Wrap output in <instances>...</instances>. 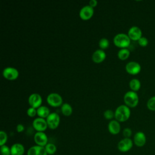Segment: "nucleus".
I'll use <instances>...</instances> for the list:
<instances>
[{
    "label": "nucleus",
    "mask_w": 155,
    "mask_h": 155,
    "mask_svg": "<svg viewBox=\"0 0 155 155\" xmlns=\"http://www.w3.org/2000/svg\"><path fill=\"white\" fill-rule=\"evenodd\" d=\"M130 108L125 104L118 106L114 111V118L119 122L127 121L130 117Z\"/></svg>",
    "instance_id": "nucleus-1"
},
{
    "label": "nucleus",
    "mask_w": 155,
    "mask_h": 155,
    "mask_svg": "<svg viewBox=\"0 0 155 155\" xmlns=\"http://www.w3.org/2000/svg\"><path fill=\"white\" fill-rule=\"evenodd\" d=\"M114 44L120 48H125L130 46L131 39L127 34L120 33L116 34L113 38Z\"/></svg>",
    "instance_id": "nucleus-2"
},
{
    "label": "nucleus",
    "mask_w": 155,
    "mask_h": 155,
    "mask_svg": "<svg viewBox=\"0 0 155 155\" xmlns=\"http://www.w3.org/2000/svg\"><path fill=\"white\" fill-rule=\"evenodd\" d=\"M124 101L125 105L129 108H135L139 104V96L135 91L131 90L128 91L124 96Z\"/></svg>",
    "instance_id": "nucleus-3"
},
{
    "label": "nucleus",
    "mask_w": 155,
    "mask_h": 155,
    "mask_svg": "<svg viewBox=\"0 0 155 155\" xmlns=\"http://www.w3.org/2000/svg\"><path fill=\"white\" fill-rule=\"evenodd\" d=\"M47 104L53 107H61L63 104V99L62 96L57 93H51L47 96L46 99Z\"/></svg>",
    "instance_id": "nucleus-4"
},
{
    "label": "nucleus",
    "mask_w": 155,
    "mask_h": 155,
    "mask_svg": "<svg viewBox=\"0 0 155 155\" xmlns=\"http://www.w3.org/2000/svg\"><path fill=\"white\" fill-rule=\"evenodd\" d=\"M48 127L51 130L56 129L60 124V116L57 113H51L45 119Z\"/></svg>",
    "instance_id": "nucleus-5"
},
{
    "label": "nucleus",
    "mask_w": 155,
    "mask_h": 155,
    "mask_svg": "<svg viewBox=\"0 0 155 155\" xmlns=\"http://www.w3.org/2000/svg\"><path fill=\"white\" fill-rule=\"evenodd\" d=\"M19 71L18 70L12 67H5L2 71V76L3 77L10 81H13L16 79L19 76Z\"/></svg>",
    "instance_id": "nucleus-6"
},
{
    "label": "nucleus",
    "mask_w": 155,
    "mask_h": 155,
    "mask_svg": "<svg viewBox=\"0 0 155 155\" xmlns=\"http://www.w3.org/2000/svg\"><path fill=\"white\" fill-rule=\"evenodd\" d=\"M32 126L36 132H44L48 128L46 119L39 117H36L33 120Z\"/></svg>",
    "instance_id": "nucleus-7"
},
{
    "label": "nucleus",
    "mask_w": 155,
    "mask_h": 155,
    "mask_svg": "<svg viewBox=\"0 0 155 155\" xmlns=\"http://www.w3.org/2000/svg\"><path fill=\"white\" fill-rule=\"evenodd\" d=\"M133 140L130 138H123L117 143V148L122 153L130 151L133 146Z\"/></svg>",
    "instance_id": "nucleus-8"
},
{
    "label": "nucleus",
    "mask_w": 155,
    "mask_h": 155,
    "mask_svg": "<svg viewBox=\"0 0 155 155\" xmlns=\"http://www.w3.org/2000/svg\"><path fill=\"white\" fill-rule=\"evenodd\" d=\"M126 71L131 75H137L141 71V65L136 61H130L125 65Z\"/></svg>",
    "instance_id": "nucleus-9"
},
{
    "label": "nucleus",
    "mask_w": 155,
    "mask_h": 155,
    "mask_svg": "<svg viewBox=\"0 0 155 155\" xmlns=\"http://www.w3.org/2000/svg\"><path fill=\"white\" fill-rule=\"evenodd\" d=\"M28 102L30 107L35 108H38L41 106L42 99L41 96L36 93L31 94L28 98Z\"/></svg>",
    "instance_id": "nucleus-10"
},
{
    "label": "nucleus",
    "mask_w": 155,
    "mask_h": 155,
    "mask_svg": "<svg viewBox=\"0 0 155 155\" xmlns=\"http://www.w3.org/2000/svg\"><path fill=\"white\" fill-rule=\"evenodd\" d=\"M94 14V9L89 5L82 7L79 11V17L81 19L87 21L90 19Z\"/></svg>",
    "instance_id": "nucleus-11"
},
{
    "label": "nucleus",
    "mask_w": 155,
    "mask_h": 155,
    "mask_svg": "<svg viewBox=\"0 0 155 155\" xmlns=\"http://www.w3.org/2000/svg\"><path fill=\"white\" fill-rule=\"evenodd\" d=\"M34 142L36 145L45 147L48 143V139L44 132H36L34 135Z\"/></svg>",
    "instance_id": "nucleus-12"
},
{
    "label": "nucleus",
    "mask_w": 155,
    "mask_h": 155,
    "mask_svg": "<svg viewBox=\"0 0 155 155\" xmlns=\"http://www.w3.org/2000/svg\"><path fill=\"white\" fill-rule=\"evenodd\" d=\"M127 35L131 41H138V40L142 36V31L139 27L132 26L129 28Z\"/></svg>",
    "instance_id": "nucleus-13"
},
{
    "label": "nucleus",
    "mask_w": 155,
    "mask_h": 155,
    "mask_svg": "<svg viewBox=\"0 0 155 155\" xmlns=\"http://www.w3.org/2000/svg\"><path fill=\"white\" fill-rule=\"evenodd\" d=\"M147 142L146 136L142 131L136 132L133 137V143L137 147H142Z\"/></svg>",
    "instance_id": "nucleus-14"
},
{
    "label": "nucleus",
    "mask_w": 155,
    "mask_h": 155,
    "mask_svg": "<svg viewBox=\"0 0 155 155\" xmlns=\"http://www.w3.org/2000/svg\"><path fill=\"white\" fill-rule=\"evenodd\" d=\"M120 124L117 120H111L108 124V130L110 133L113 135L117 134L120 131Z\"/></svg>",
    "instance_id": "nucleus-15"
},
{
    "label": "nucleus",
    "mask_w": 155,
    "mask_h": 155,
    "mask_svg": "<svg viewBox=\"0 0 155 155\" xmlns=\"http://www.w3.org/2000/svg\"><path fill=\"white\" fill-rule=\"evenodd\" d=\"M27 155H48L45 147L37 145L31 146L27 150Z\"/></svg>",
    "instance_id": "nucleus-16"
},
{
    "label": "nucleus",
    "mask_w": 155,
    "mask_h": 155,
    "mask_svg": "<svg viewBox=\"0 0 155 155\" xmlns=\"http://www.w3.org/2000/svg\"><path fill=\"white\" fill-rule=\"evenodd\" d=\"M91 58L94 62L99 64L105 59L106 53L104 50L102 49H97L93 52Z\"/></svg>",
    "instance_id": "nucleus-17"
},
{
    "label": "nucleus",
    "mask_w": 155,
    "mask_h": 155,
    "mask_svg": "<svg viewBox=\"0 0 155 155\" xmlns=\"http://www.w3.org/2000/svg\"><path fill=\"white\" fill-rule=\"evenodd\" d=\"M11 155H24L25 147L21 143H15L10 147Z\"/></svg>",
    "instance_id": "nucleus-18"
},
{
    "label": "nucleus",
    "mask_w": 155,
    "mask_h": 155,
    "mask_svg": "<svg viewBox=\"0 0 155 155\" xmlns=\"http://www.w3.org/2000/svg\"><path fill=\"white\" fill-rule=\"evenodd\" d=\"M50 113V109L46 106L41 105L37 108V115L39 117L46 119Z\"/></svg>",
    "instance_id": "nucleus-19"
},
{
    "label": "nucleus",
    "mask_w": 155,
    "mask_h": 155,
    "mask_svg": "<svg viewBox=\"0 0 155 155\" xmlns=\"http://www.w3.org/2000/svg\"><path fill=\"white\" fill-rule=\"evenodd\" d=\"M129 87L131 91L136 92L139 91L141 87L140 81L137 78H133L129 82Z\"/></svg>",
    "instance_id": "nucleus-20"
},
{
    "label": "nucleus",
    "mask_w": 155,
    "mask_h": 155,
    "mask_svg": "<svg viewBox=\"0 0 155 155\" xmlns=\"http://www.w3.org/2000/svg\"><path fill=\"white\" fill-rule=\"evenodd\" d=\"M61 110L62 114L65 116H69L73 113V108L71 105L68 103H63L61 107Z\"/></svg>",
    "instance_id": "nucleus-21"
},
{
    "label": "nucleus",
    "mask_w": 155,
    "mask_h": 155,
    "mask_svg": "<svg viewBox=\"0 0 155 155\" xmlns=\"http://www.w3.org/2000/svg\"><path fill=\"white\" fill-rule=\"evenodd\" d=\"M130 55V51L127 48H120L117 52V57L122 61L127 59Z\"/></svg>",
    "instance_id": "nucleus-22"
},
{
    "label": "nucleus",
    "mask_w": 155,
    "mask_h": 155,
    "mask_svg": "<svg viewBox=\"0 0 155 155\" xmlns=\"http://www.w3.org/2000/svg\"><path fill=\"white\" fill-rule=\"evenodd\" d=\"M45 151L48 155H54L57 151V147L53 143H48L45 147Z\"/></svg>",
    "instance_id": "nucleus-23"
},
{
    "label": "nucleus",
    "mask_w": 155,
    "mask_h": 155,
    "mask_svg": "<svg viewBox=\"0 0 155 155\" xmlns=\"http://www.w3.org/2000/svg\"><path fill=\"white\" fill-rule=\"evenodd\" d=\"M147 108L152 111H155V96H151L147 102Z\"/></svg>",
    "instance_id": "nucleus-24"
},
{
    "label": "nucleus",
    "mask_w": 155,
    "mask_h": 155,
    "mask_svg": "<svg viewBox=\"0 0 155 155\" xmlns=\"http://www.w3.org/2000/svg\"><path fill=\"white\" fill-rule=\"evenodd\" d=\"M110 45V42L109 40L106 38H101L99 41V47H100V49L105 50L107 49Z\"/></svg>",
    "instance_id": "nucleus-25"
},
{
    "label": "nucleus",
    "mask_w": 155,
    "mask_h": 155,
    "mask_svg": "<svg viewBox=\"0 0 155 155\" xmlns=\"http://www.w3.org/2000/svg\"><path fill=\"white\" fill-rule=\"evenodd\" d=\"M8 140V136L5 131L1 130L0 131V146L5 145Z\"/></svg>",
    "instance_id": "nucleus-26"
},
{
    "label": "nucleus",
    "mask_w": 155,
    "mask_h": 155,
    "mask_svg": "<svg viewBox=\"0 0 155 155\" xmlns=\"http://www.w3.org/2000/svg\"><path fill=\"white\" fill-rule=\"evenodd\" d=\"M0 152L1 155H11V149L10 147L6 145L1 146Z\"/></svg>",
    "instance_id": "nucleus-27"
},
{
    "label": "nucleus",
    "mask_w": 155,
    "mask_h": 155,
    "mask_svg": "<svg viewBox=\"0 0 155 155\" xmlns=\"http://www.w3.org/2000/svg\"><path fill=\"white\" fill-rule=\"evenodd\" d=\"M104 116L107 120H111L113 117H114V111L112 110H106L104 112Z\"/></svg>",
    "instance_id": "nucleus-28"
},
{
    "label": "nucleus",
    "mask_w": 155,
    "mask_h": 155,
    "mask_svg": "<svg viewBox=\"0 0 155 155\" xmlns=\"http://www.w3.org/2000/svg\"><path fill=\"white\" fill-rule=\"evenodd\" d=\"M138 42V44L140 46V47H147L148 44V39L145 37V36H142L137 41Z\"/></svg>",
    "instance_id": "nucleus-29"
},
{
    "label": "nucleus",
    "mask_w": 155,
    "mask_h": 155,
    "mask_svg": "<svg viewBox=\"0 0 155 155\" xmlns=\"http://www.w3.org/2000/svg\"><path fill=\"white\" fill-rule=\"evenodd\" d=\"M27 114L30 117H35L37 114V109L31 107H29L27 110Z\"/></svg>",
    "instance_id": "nucleus-30"
},
{
    "label": "nucleus",
    "mask_w": 155,
    "mask_h": 155,
    "mask_svg": "<svg viewBox=\"0 0 155 155\" xmlns=\"http://www.w3.org/2000/svg\"><path fill=\"white\" fill-rule=\"evenodd\" d=\"M122 134L124 138H130L132 135V130L130 128H125L122 131Z\"/></svg>",
    "instance_id": "nucleus-31"
},
{
    "label": "nucleus",
    "mask_w": 155,
    "mask_h": 155,
    "mask_svg": "<svg viewBox=\"0 0 155 155\" xmlns=\"http://www.w3.org/2000/svg\"><path fill=\"white\" fill-rule=\"evenodd\" d=\"M16 131L18 133H22L25 130V127H24V125L22 124H19L16 125Z\"/></svg>",
    "instance_id": "nucleus-32"
},
{
    "label": "nucleus",
    "mask_w": 155,
    "mask_h": 155,
    "mask_svg": "<svg viewBox=\"0 0 155 155\" xmlns=\"http://www.w3.org/2000/svg\"><path fill=\"white\" fill-rule=\"evenodd\" d=\"M97 5V1L96 0H90L89 1V5L94 8Z\"/></svg>",
    "instance_id": "nucleus-33"
}]
</instances>
